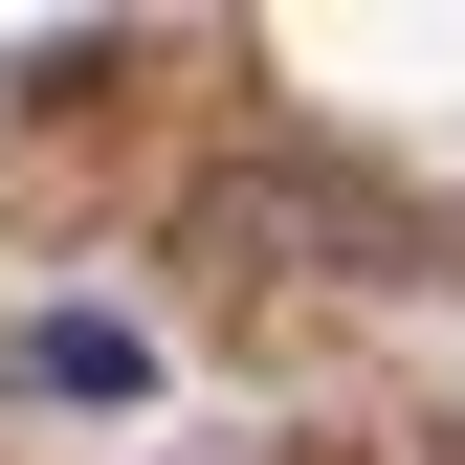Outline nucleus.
Returning <instances> with one entry per match:
<instances>
[{
    "label": "nucleus",
    "instance_id": "obj_1",
    "mask_svg": "<svg viewBox=\"0 0 465 465\" xmlns=\"http://www.w3.org/2000/svg\"><path fill=\"white\" fill-rule=\"evenodd\" d=\"M23 377H45V399H134L155 355H134V332H111V311H45V332H23Z\"/></svg>",
    "mask_w": 465,
    "mask_h": 465
}]
</instances>
